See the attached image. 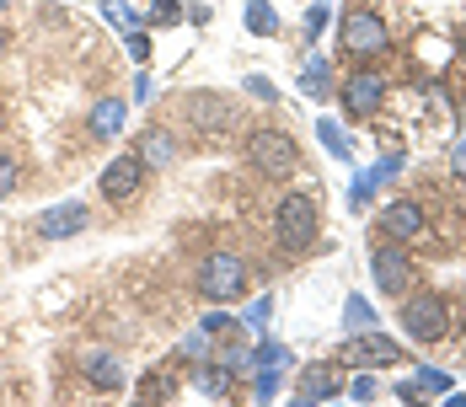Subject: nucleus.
Masks as SVG:
<instances>
[{
  "mask_svg": "<svg viewBox=\"0 0 466 407\" xmlns=\"http://www.w3.org/2000/svg\"><path fill=\"white\" fill-rule=\"evenodd\" d=\"M317 230H322V209L311 193H284L279 209H274V236H279L284 252H311L317 247Z\"/></svg>",
  "mask_w": 466,
  "mask_h": 407,
  "instance_id": "obj_1",
  "label": "nucleus"
},
{
  "mask_svg": "<svg viewBox=\"0 0 466 407\" xmlns=\"http://www.w3.org/2000/svg\"><path fill=\"white\" fill-rule=\"evenodd\" d=\"M193 284H198V295H204L209 306H226L236 295H247V263H241L236 252H209V258H198Z\"/></svg>",
  "mask_w": 466,
  "mask_h": 407,
  "instance_id": "obj_2",
  "label": "nucleus"
},
{
  "mask_svg": "<svg viewBox=\"0 0 466 407\" xmlns=\"http://www.w3.org/2000/svg\"><path fill=\"white\" fill-rule=\"evenodd\" d=\"M338 48H343L349 59H360V65H370V59H380V54L391 48V33H386V16H375V11H349V16L338 22Z\"/></svg>",
  "mask_w": 466,
  "mask_h": 407,
  "instance_id": "obj_3",
  "label": "nucleus"
},
{
  "mask_svg": "<svg viewBox=\"0 0 466 407\" xmlns=\"http://www.w3.org/2000/svg\"><path fill=\"white\" fill-rule=\"evenodd\" d=\"M402 332H408L413 343H440V338L451 332V306H445V295H434V290L408 295V300H402Z\"/></svg>",
  "mask_w": 466,
  "mask_h": 407,
  "instance_id": "obj_4",
  "label": "nucleus"
},
{
  "mask_svg": "<svg viewBox=\"0 0 466 407\" xmlns=\"http://www.w3.org/2000/svg\"><path fill=\"white\" fill-rule=\"evenodd\" d=\"M247 156L263 178H289L300 167V145L284 135V129H252L247 135Z\"/></svg>",
  "mask_w": 466,
  "mask_h": 407,
  "instance_id": "obj_5",
  "label": "nucleus"
},
{
  "mask_svg": "<svg viewBox=\"0 0 466 407\" xmlns=\"http://www.w3.org/2000/svg\"><path fill=\"white\" fill-rule=\"evenodd\" d=\"M402 343L397 338H386L380 327H365V332H349L343 338V364H354V370H391V364H402Z\"/></svg>",
  "mask_w": 466,
  "mask_h": 407,
  "instance_id": "obj_6",
  "label": "nucleus"
},
{
  "mask_svg": "<svg viewBox=\"0 0 466 407\" xmlns=\"http://www.w3.org/2000/svg\"><path fill=\"white\" fill-rule=\"evenodd\" d=\"M413 258L402 252V241H380L370 252V279L380 295H408V284H413Z\"/></svg>",
  "mask_w": 466,
  "mask_h": 407,
  "instance_id": "obj_7",
  "label": "nucleus"
},
{
  "mask_svg": "<svg viewBox=\"0 0 466 407\" xmlns=\"http://www.w3.org/2000/svg\"><path fill=\"white\" fill-rule=\"evenodd\" d=\"M86 226H92L86 198H59V204L38 209V220H33V230H38L44 241H70V236H81Z\"/></svg>",
  "mask_w": 466,
  "mask_h": 407,
  "instance_id": "obj_8",
  "label": "nucleus"
},
{
  "mask_svg": "<svg viewBox=\"0 0 466 407\" xmlns=\"http://www.w3.org/2000/svg\"><path fill=\"white\" fill-rule=\"evenodd\" d=\"M96 188H102V198H107V204H129V198L145 188V161L135 156V150H129V156H113V161L102 167Z\"/></svg>",
  "mask_w": 466,
  "mask_h": 407,
  "instance_id": "obj_9",
  "label": "nucleus"
},
{
  "mask_svg": "<svg viewBox=\"0 0 466 407\" xmlns=\"http://www.w3.org/2000/svg\"><path fill=\"white\" fill-rule=\"evenodd\" d=\"M380 102H386V76H380V70L360 65V70L343 76V107H349L354 118H370Z\"/></svg>",
  "mask_w": 466,
  "mask_h": 407,
  "instance_id": "obj_10",
  "label": "nucleus"
},
{
  "mask_svg": "<svg viewBox=\"0 0 466 407\" xmlns=\"http://www.w3.org/2000/svg\"><path fill=\"white\" fill-rule=\"evenodd\" d=\"M332 397H343V370H338V364L317 360L295 375V402L317 407V402H332Z\"/></svg>",
  "mask_w": 466,
  "mask_h": 407,
  "instance_id": "obj_11",
  "label": "nucleus"
},
{
  "mask_svg": "<svg viewBox=\"0 0 466 407\" xmlns=\"http://www.w3.org/2000/svg\"><path fill=\"white\" fill-rule=\"evenodd\" d=\"M380 230H386V241H413V236H423L429 230V215H423V204H413V198H391L386 209H380Z\"/></svg>",
  "mask_w": 466,
  "mask_h": 407,
  "instance_id": "obj_12",
  "label": "nucleus"
},
{
  "mask_svg": "<svg viewBox=\"0 0 466 407\" xmlns=\"http://www.w3.org/2000/svg\"><path fill=\"white\" fill-rule=\"evenodd\" d=\"M81 375L92 381L96 392H124V381H129L124 360L107 354V349H86V354H81Z\"/></svg>",
  "mask_w": 466,
  "mask_h": 407,
  "instance_id": "obj_13",
  "label": "nucleus"
},
{
  "mask_svg": "<svg viewBox=\"0 0 466 407\" xmlns=\"http://www.w3.org/2000/svg\"><path fill=\"white\" fill-rule=\"evenodd\" d=\"M187 113H193V124H204V129H226V124H236V107L220 97V91H193V97H187Z\"/></svg>",
  "mask_w": 466,
  "mask_h": 407,
  "instance_id": "obj_14",
  "label": "nucleus"
},
{
  "mask_svg": "<svg viewBox=\"0 0 466 407\" xmlns=\"http://www.w3.org/2000/svg\"><path fill=\"white\" fill-rule=\"evenodd\" d=\"M124 124H129V102H124V97H102L92 113H86V129H92L96 139H118Z\"/></svg>",
  "mask_w": 466,
  "mask_h": 407,
  "instance_id": "obj_15",
  "label": "nucleus"
},
{
  "mask_svg": "<svg viewBox=\"0 0 466 407\" xmlns=\"http://www.w3.org/2000/svg\"><path fill=\"white\" fill-rule=\"evenodd\" d=\"M135 156L145 161V172H167L177 161V139L167 135V129H145L140 145H135Z\"/></svg>",
  "mask_w": 466,
  "mask_h": 407,
  "instance_id": "obj_16",
  "label": "nucleus"
},
{
  "mask_svg": "<svg viewBox=\"0 0 466 407\" xmlns=\"http://www.w3.org/2000/svg\"><path fill=\"white\" fill-rule=\"evenodd\" d=\"M193 386H198V392H204V397H215V402H226V397H231L236 392V370L226 360H204L198 364V370H193Z\"/></svg>",
  "mask_w": 466,
  "mask_h": 407,
  "instance_id": "obj_17",
  "label": "nucleus"
},
{
  "mask_svg": "<svg viewBox=\"0 0 466 407\" xmlns=\"http://www.w3.org/2000/svg\"><path fill=\"white\" fill-rule=\"evenodd\" d=\"M300 91H306L311 102H322L327 91H332V59H327V54H306V65H300Z\"/></svg>",
  "mask_w": 466,
  "mask_h": 407,
  "instance_id": "obj_18",
  "label": "nucleus"
},
{
  "mask_svg": "<svg viewBox=\"0 0 466 407\" xmlns=\"http://www.w3.org/2000/svg\"><path fill=\"white\" fill-rule=\"evenodd\" d=\"M172 392H177V375H172L167 364H161V370H150L140 386H135V397H140V402H161V397H172Z\"/></svg>",
  "mask_w": 466,
  "mask_h": 407,
  "instance_id": "obj_19",
  "label": "nucleus"
},
{
  "mask_svg": "<svg viewBox=\"0 0 466 407\" xmlns=\"http://www.w3.org/2000/svg\"><path fill=\"white\" fill-rule=\"evenodd\" d=\"M317 139L327 145V156H338V161H349V156H354V145H349V135H343V124H338V118H317Z\"/></svg>",
  "mask_w": 466,
  "mask_h": 407,
  "instance_id": "obj_20",
  "label": "nucleus"
},
{
  "mask_svg": "<svg viewBox=\"0 0 466 407\" xmlns=\"http://www.w3.org/2000/svg\"><path fill=\"white\" fill-rule=\"evenodd\" d=\"M247 33H258V38H274L279 33V16H274L268 0H247Z\"/></svg>",
  "mask_w": 466,
  "mask_h": 407,
  "instance_id": "obj_21",
  "label": "nucleus"
},
{
  "mask_svg": "<svg viewBox=\"0 0 466 407\" xmlns=\"http://www.w3.org/2000/svg\"><path fill=\"white\" fill-rule=\"evenodd\" d=\"M102 16H107L118 33H140V27H145V16L129 5V0H102Z\"/></svg>",
  "mask_w": 466,
  "mask_h": 407,
  "instance_id": "obj_22",
  "label": "nucleus"
},
{
  "mask_svg": "<svg viewBox=\"0 0 466 407\" xmlns=\"http://www.w3.org/2000/svg\"><path fill=\"white\" fill-rule=\"evenodd\" d=\"M172 22H187V5H183V0H150L145 27H172Z\"/></svg>",
  "mask_w": 466,
  "mask_h": 407,
  "instance_id": "obj_23",
  "label": "nucleus"
},
{
  "mask_svg": "<svg viewBox=\"0 0 466 407\" xmlns=\"http://www.w3.org/2000/svg\"><path fill=\"white\" fill-rule=\"evenodd\" d=\"M343 327H349V332L375 327V311H370V300H365V295H349V300H343Z\"/></svg>",
  "mask_w": 466,
  "mask_h": 407,
  "instance_id": "obj_24",
  "label": "nucleus"
},
{
  "mask_svg": "<svg viewBox=\"0 0 466 407\" xmlns=\"http://www.w3.org/2000/svg\"><path fill=\"white\" fill-rule=\"evenodd\" d=\"M268 317H274V295H258V300H252V306L241 311V327L263 338V332H268Z\"/></svg>",
  "mask_w": 466,
  "mask_h": 407,
  "instance_id": "obj_25",
  "label": "nucleus"
},
{
  "mask_svg": "<svg viewBox=\"0 0 466 407\" xmlns=\"http://www.w3.org/2000/svg\"><path fill=\"white\" fill-rule=\"evenodd\" d=\"M413 386H419V397H445V392H451V375L419 364V370H413Z\"/></svg>",
  "mask_w": 466,
  "mask_h": 407,
  "instance_id": "obj_26",
  "label": "nucleus"
},
{
  "mask_svg": "<svg viewBox=\"0 0 466 407\" xmlns=\"http://www.w3.org/2000/svg\"><path fill=\"white\" fill-rule=\"evenodd\" d=\"M258 364H263V370H284V364H289V349H284V343H258V349H252V370H258Z\"/></svg>",
  "mask_w": 466,
  "mask_h": 407,
  "instance_id": "obj_27",
  "label": "nucleus"
},
{
  "mask_svg": "<svg viewBox=\"0 0 466 407\" xmlns=\"http://www.w3.org/2000/svg\"><path fill=\"white\" fill-rule=\"evenodd\" d=\"M16 182H22L16 156H5V150H0V198H5V193H16Z\"/></svg>",
  "mask_w": 466,
  "mask_h": 407,
  "instance_id": "obj_28",
  "label": "nucleus"
},
{
  "mask_svg": "<svg viewBox=\"0 0 466 407\" xmlns=\"http://www.w3.org/2000/svg\"><path fill=\"white\" fill-rule=\"evenodd\" d=\"M241 91H247V97H258V102H274V97H279V86H274L268 76H247V81H241Z\"/></svg>",
  "mask_w": 466,
  "mask_h": 407,
  "instance_id": "obj_29",
  "label": "nucleus"
},
{
  "mask_svg": "<svg viewBox=\"0 0 466 407\" xmlns=\"http://www.w3.org/2000/svg\"><path fill=\"white\" fill-rule=\"evenodd\" d=\"M327 22H332V11H327L322 0H317V5L306 11V38H322V33H327Z\"/></svg>",
  "mask_w": 466,
  "mask_h": 407,
  "instance_id": "obj_30",
  "label": "nucleus"
},
{
  "mask_svg": "<svg viewBox=\"0 0 466 407\" xmlns=\"http://www.w3.org/2000/svg\"><path fill=\"white\" fill-rule=\"evenodd\" d=\"M252 392H258V397H274V392H279V370H263V364H258V370H252Z\"/></svg>",
  "mask_w": 466,
  "mask_h": 407,
  "instance_id": "obj_31",
  "label": "nucleus"
},
{
  "mask_svg": "<svg viewBox=\"0 0 466 407\" xmlns=\"http://www.w3.org/2000/svg\"><path fill=\"white\" fill-rule=\"evenodd\" d=\"M198 327H204V332H209V338H226V332H231V327H236V321L226 317V311H220V306H215V311H209V317L198 321Z\"/></svg>",
  "mask_w": 466,
  "mask_h": 407,
  "instance_id": "obj_32",
  "label": "nucleus"
},
{
  "mask_svg": "<svg viewBox=\"0 0 466 407\" xmlns=\"http://www.w3.org/2000/svg\"><path fill=\"white\" fill-rule=\"evenodd\" d=\"M124 44H129V59H135V65L150 59V38H145V27H140V33H124Z\"/></svg>",
  "mask_w": 466,
  "mask_h": 407,
  "instance_id": "obj_33",
  "label": "nucleus"
},
{
  "mask_svg": "<svg viewBox=\"0 0 466 407\" xmlns=\"http://www.w3.org/2000/svg\"><path fill=\"white\" fill-rule=\"evenodd\" d=\"M451 172H456V178L466 182V135L456 139V145H451Z\"/></svg>",
  "mask_w": 466,
  "mask_h": 407,
  "instance_id": "obj_34",
  "label": "nucleus"
},
{
  "mask_svg": "<svg viewBox=\"0 0 466 407\" xmlns=\"http://www.w3.org/2000/svg\"><path fill=\"white\" fill-rule=\"evenodd\" d=\"M375 397V381L370 375H360V381H354V402H370Z\"/></svg>",
  "mask_w": 466,
  "mask_h": 407,
  "instance_id": "obj_35",
  "label": "nucleus"
},
{
  "mask_svg": "<svg viewBox=\"0 0 466 407\" xmlns=\"http://www.w3.org/2000/svg\"><path fill=\"white\" fill-rule=\"evenodd\" d=\"M0 54H5V27H0Z\"/></svg>",
  "mask_w": 466,
  "mask_h": 407,
  "instance_id": "obj_36",
  "label": "nucleus"
},
{
  "mask_svg": "<svg viewBox=\"0 0 466 407\" xmlns=\"http://www.w3.org/2000/svg\"><path fill=\"white\" fill-rule=\"evenodd\" d=\"M461 54H466V27H461Z\"/></svg>",
  "mask_w": 466,
  "mask_h": 407,
  "instance_id": "obj_37",
  "label": "nucleus"
},
{
  "mask_svg": "<svg viewBox=\"0 0 466 407\" xmlns=\"http://www.w3.org/2000/svg\"><path fill=\"white\" fill-rule=\"evenodd\" d=\"M0 11H5V5H0Z\"/></svg>",
  "mask_w": 466,
  "mask_h": 407,
  "instance_id": "obj_38",
  "label": "nucleus"
}]
</instances>
